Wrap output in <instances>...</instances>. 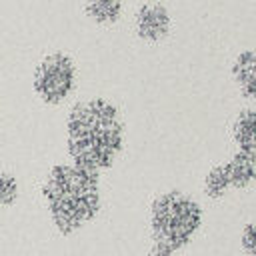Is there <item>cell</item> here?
<instances>
[{"mask_svg": "<svg viewBox=\"0 0 256 256\" xmlns=\"http://www.w3.org/2000/svg\"><path fill=\"white\" fill-rule=\"evenodd\" d=\"M124 140V118L112 100L90 96L68 110L66 152L72 164L94 172L106 170L122 152Z\"/></svg>", "mask_w": 256, "mask_h": 256, "instance_id": "6da1fadb", "label": "cell"}, {"mask_svg": "<svg viewBox=\"0 0 256 256\" xmlns=\"http://www.w3.org/2000/svg\"><path fill=\"white\" fill-rule=\"evenodd\" d=\"M42 196L56 230L70 236L98 216L102 208L100 176L72 162H58L46 174Z\"/></svg>", "mask_w": 256, "mask_h": 256, "instance_id": "7a4b0ae2", "label": "cell"}, {"mask_svg": "<svg viewBox=\"0 0 256 256\" xmlns=\"http://www.w3.org/2000/svg\"><path fill=\"white\" fill-rule=\"evenodd\" d=\"M204 222L202 206L188 194L168 190L156 196L150 204V230L156 242L172 250L184 248Z\"/></svg>", "mask_w": 256, "mask_h": 256, "instance_id": "3957f363", "label": "cell"}, {"mask_svg": "<svg viewBox=\"0 0 256 256\" xmlns=\"http://www.w3.org/2000/svg\"><path fill=\"white\" fill-rule=\"evenodd\" d=\"M78 84V68L76 62L64 52H52L44 56L32 74V90L34 94L50 106H58L66 102Z\"/></svg>", "mask_w": 256, "mask_h": 256, "instance_id": "277c9868", "label": "cell"}, {"mask_svg": "<svg viewBox=\"0 0 256 256\" xmlns=\"http://www.w3.org/2000/svg\"><path fill=\"white\" fill-rule=\"evenodd\" d=\"M172 16L170 10L160 2L142 4L134 14V32L144 42H160L170 34Z\"/></svg>", "mask_w": 256, "mask_h": 256, "instance_id": "5b68a950", "label": "cell"}, {"mask_svg": "<svg viewBox=\"0 0 256 256\" xmlns=\"http://www.w3.org/2000/svg\"><path fill=\"white\" fill-rule=\"evenodd\" d=\"M232 78L240 88V94L246 100L256 96V52L252 48L242 50L232 62Z\"/></svg>", "mask_w": 256, "mask_h": 256, "instance_id": "8992f818", "label": "cell"}, {"mask_svg": "<svg viewBox=\"0 0 256 256\" xmlns=\"http://www.w3.org/2000/svg\"><path fill=\"white\" fill-rule=\"evenodd\" d=\"M228 178H230V188L244 190L248 188L254 178H256V154L236 150L228 162H224Z\"/></svg>", "mask_w": 256, "mask_h": 256, "instance_id": "52a82bcc", "label": "cell"}, {"mask_svg": "<svg viewBox=\"0 0 256 256\" xmlns=\"http://www.w3.org/2000/svg\"><path fill=\"white\" fill-rule=\"evenodd\" d=\"M232 140L238 150L256 154V110L252 106L242 108L232 122Z\"/></svg>", "mask_w": 256, "mask_h": 256, "instance_id": "ba28073f", "label": "cell"}, {"mask_svg": "<svg viewBox=\"0 0 256 256\" xmlns=\"http://www.w3.org/2000/svg\"><path fill=\"white\" fill-rule=\"evenodd\" d=\"M122 12H124L122 0H84V14L100 26H110L118 22Z\"/></svg>", "mask_w": 256, "mask_h": 256, "instance_id": "9c48e42d", "label": "cell"}, {"mask_svg": "<svg viewBox=\"0 0 256 256\" xmlns=\"http://www.w3.org/2000/svg\"><path fill=\"white\" fill-rule=\"evenodd\" d=\"M202 190L208 198L212 200H220L226 196V192L230 190V178H228V172H226V166L224 162L222 164H214L206 176H204V184H202Z\"/></svg>", "mask_w": 256, "mask_h": 256, "instance_id": "30bf717a", "label": "cell"}, {"mask_svg": "<svg viewBox=\"0 0 256 256\" xmlns=\"http://www.w3.org/2000/svg\"><path fill=\"white\" fill-rule=\"evenodd\" d=\"M18 198V178L12 172H0V208L12 206Z\"/></svg>", "mask_w": 256, "mask_h": 256, "instance_id": "8fae6325", "label": "cell"}, {"mask_svg": "<svg viewBox=\"0 0 256 256\" xmlns=\"http://www.w3.org/2000/svg\"><path fill=\"white\" fill-rule=\"evenodd\" d=\"M240 246L242 250L248 254V256H256V228H254V222H246L244 228H242V234H240Z\"/></svg>", "mask_w": 256, "mask_h": 256, "instance_id": "7c38bea8", "label": "cell"}, {"mask_svg": "<svg viewBox=\"0 0 256 256\" xmlns=\"http://www.w3.org/2000/svg\"><path fill=\"white\" fill-rule=\"evenodd\" d=\"M174 252H176V250H172L170 246H166V244L154 240V244L150 246V250L146 252V256H174Z\"/></svg>", "mask_w": 256, "mask_h": 256, "instance_id": "4fadbf2b", "label": "cell"}]
</instances>
